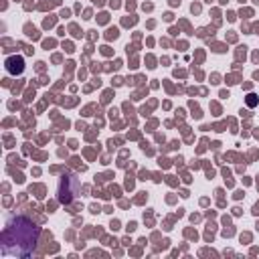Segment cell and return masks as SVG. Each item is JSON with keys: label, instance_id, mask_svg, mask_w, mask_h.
Here are the masks:
<instances>
[{"label": "cell", "instance_id": "obj_1", "mask_svg": "<svg viewBox=\"0 0 259 259\" xmlns=\"http://www.w3.org/2000/svg\"><path fill=\"white\" fill-rule=\"evenodd\" d=\"M40 239V229L38 225L26 217V214H12L8 217L4 229H2V255H12V257H30L34 255Z\"/></svg>", "mask_w": 259, "mask_h": 259}]
</instances>
